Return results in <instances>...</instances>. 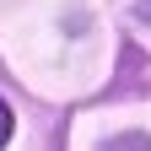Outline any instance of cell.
Returning a JSON list of instances; mask_svg holds the SVG:
<instances>
[{"instance_id":"cell-1","label":"cell","mask_w":151,"mask_h":151,"mask_svg":"<svg viewBox=\"0 0 151 151\" xmlns=\"http://www.w3.org/2000/svg\"><path fill=\"white\" fill-rule=\"evenodd\" d=\"M103 151H151V135H140V129H129V135H119V140H108Z\"/></svg>"},{"instance_id":"cell-2","label":"cell","mask_w":151,"mask_h":151,"mask_svg":"<svg viewBox=\"0 0 151 151\" xmlns=\"http://www.w3.org/2000/svg\"><path fill=\"white\" fill-rule=\"evenodd\" d=\"M11 140V108H6V97H0V146Z\"/></svg>"}]
</instances>
